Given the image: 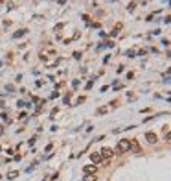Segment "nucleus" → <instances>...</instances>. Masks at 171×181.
<instances>
[{
  "mask_svg": "<svg viewBox=\"0 0 171 181\" xmlns=\"http://www.w3.org/2000/svg\"><path fill=\"white\" fill-rule=\"evenodd\" d=\"M127 150H131V141H127V139H120V141H118V152L123 153V152H127Z\"/></svg>",
  "mask_w": 171,
  "mask_h": 181,
  "instance_id": "obj_1",
  "label": "nucleus"
},
{
  "mask_svg": "<svg viewBox=\"0 0 171 181\" xmlns=\"http://www.w3.org/2000/svg\"><path fill=\"white\" fill-rule=\"evenodd\" d=\"M145 141H147L149 144H155V142H156V135H155L153 131H149V133H145Z\"/></svg>",
  "mask_w": 171,
  "mask_h": 181,
  "instance_id": "obj_2",
  "label": "nucleus"
},
{
  "mask_svg": "<svg viewBox=\"0 0 171 181\" xmlns=\"http://www.w3.org/2000/svg\"><path fill=\"white\" fill-rule=\"evenodd\" d=\"M100 155H101V159H109V157H112V150L110 148H103L100 152Z\"/></svg>",
  "mask_w": 171,
  "mask_h": 181,
  "instance_id": "obj_3",
  "label": "nucleus"
},
{
  "mask_svg": "<svg viewBox=\"0 0 171 181\" xmlns=\"http://www.w3.org/2000/svg\"><path fill=\"white\" fill-rule=\"evenodd\" d=\"M26 33H28V30H26V28H22V30H17V32L13 33V39H22V37L26 35Z\"/></svg>",
  "mask_w": 171,
  "mask_h": 181,
  "instance_id": "obj_4",
  "label": "nucleus"
},
{
  "mask_svg": "<svg viewBox=\"0 0 171 181\" xmlns=\"http://www.w3.org/2000/svg\"><path fill=\"white\" fill-rule=\"evenodd\" d=\"M90 159H92V163L96 165V163H100L101 161V155H100V152H94V153H90Z\"/></svg>",
  "mask_w": 171,
  "mask_h": 181,
  "instance_id": "obj_5",
  "label": "nucleus"
},
{
  "mask_svg": "<svg viewBox=\"0 0 171 181\" xmlns=\"http://www.w3.org/2000/svg\"><path fill=\"white\" fill-rule=\"evenodd\" d=\"M83 170H85L87 174H96V170H97V168H96V165H87Z\"/></svg>",
  "mask_w": 171,
  "mask_h": 181,
  "instance_id": "obj_6",
  "label": "nucleus"
},
{
  "mask_svg": "<svg viewBox=\"0 0 171 181\" xmlns=\"http://www.w3.org/2000/svg\"><path fill=\"white\" fill-rule=\"evenodd\" d=\"M83 181H96V176H94V174H87V176L83 177Z\"/></svg>",
  "mask_w": 171,
  "mask_h": 181,
  "instance_id": "obj_7",
  "label": "nucleus"
},
{
  "mask_svg": "<svg viewBox=\"0 0 171 181\" xmlns=\"http://www.w3.org/2000/svg\"><path fill=\"white\" fill-rule=\"evenodd\" d=\"M63 28H64V24H63V22H59V24H55V28H54V30H55V32L59 33V32H61Z\"/></svg>",
  "mask_w": 171,
  "mask_h": 181,
  "instance_id": "obj_8",
  "label": "nucleus"
},
{
  "mask_svg": "<svg viewBox=\"0 0 171 181\" xmlns=\"http://www.w3.org/2000/svg\"><path fill=\"white\" fill-rule=\"evenodd\" d=\"M17 176H18V172H13V170H11V172L8 174V179H15Z\"/></svg>",
  "mask_w": 171,
  "mask_h": 181,
  "instance_id": "obj_9",
  "label": "nucleus"
},
{
  "mask_svg": "<svg viewBox=\"0 0 171 181\" xmlns=\"http://www.w3.org/2000/svg\"><path fill=\"white\" fill-rule=\"evenodd\" d=\"M134 9H136V4H134V2H131V4L127 6V11H134Z\"/></svg>",
  "mask_w": 171,
  "mask_h": 181,
  "instance_id": "obj_10",
  "label": "nucleus"
},
{
  "mask_svg": "<svg viewBox=\"0 0 171 181\" xmlns=\"http://www.w3.org/2000/svg\"><path fill=\"white\" fill-rule=\"evenodd\" d=\"M88 26H92V28H101L100 22H88Z\"/></svg>",
  "mask_w": 171,
  "mask_h": 181,
  "instance_id": "obj_11",
  "label": "nucleus"
},
{
  "mask_svg": "<svg viewBox=\"0 0 171 181\" xmlns=\"http://www.w3.org/2000/svg\"><path fill=\"white\" fill-rule=\"evenodd\" d=\"M103 113H107V107H100V109H97V115H103Z\"/></svg>",
  "mask_w": 171,
  "mask_h": 181,
  "instance_id": "obj_12",
  "label": "nucleus"
},
{
  "mask_svg": "<svg viewBox=\"0 0 171 181\" xmlns=\"http://www.w3.org/2000/svg\"><path fill=\"white\" fill-rule=\"evenodd\" d=\"M6 90H8V93H13L15 87H13V85H6Z\"/></svg>",
  "mask_w": 171,
  "mask_h": 181,
  "instance_id": "obj_13",
  "label": "nucleus"
},
{
  "mask_svg": "<svg viewBox=\"0 0 171 181\" xmlns=\"http://www.w3.org/2000/svg\"><path fill=\"white\" fill-rule=\"evenodd\" d=\"M123 70H125V67H123V65H118V74H121Z\"/></svg>",
  "mask_w": 171,
  "mask_h": 181,
  "instance_id": "obj_14",
  "label": "nucleus"
},
{
  "mask_svg": "<svg viewBox=\"0 0 171 181\" xmlns=\"http://www.w3.org/2000/svg\"><path fill=\"white\" fill-rule=\"evenodd\" d=\"M72 87L77 89V87H79V81H77V80H74V81H72Z\"/></svg>",
  "mask_w": 171,
  "mask_h": 181,
  "instance_id": "obj_15",
  "label": "nucleus"
},
{
  "mask_svg": "<svg viewBox=\"0 0 171 181\" xmlns=\"http://www.w3.org/2000/svg\"><path fill=\"white\" fill-rule=\"evenodd\" d=\"M39 57H41V59H42V61H44V63H46V61H48V56H46V54H41V56H39Z\"/></svg>",
  "mask_w": 171,
  "mask_h": 181,
  "instance_id": "obj_16",
  "label": "nucleus"
},
{
  "mask_svg": "<svg viewBox=\"0 0 171 181\" xmlns=\"http://www.w3.org/2000/svg\"><path fill=\"white\" fill-rule=\"evenodd\" d=\"M164 81H166V83H169V72H166V74H164Z\"/></svg>",
  "mask_w": 171,
  "mask_h": 181,
  "instance_id": "obj_17",
  "label": "nucleus"
},
{
  "mask_svg": "<svg viewBox=\"0 0 171 181\" xmlns=\"http://www.w3.org/2000/svg\"><path fill=\"white\" fill-rule=\"evenodd\" d=\"M4 26H6V28H9V26H11V20H9V19H8V20H4Z\"/></svg>",
  "mask_w": 171,
  "mask_h": 181,
  "instance_id": "obj_18",
  "label": "nucleus"
},
{
  "mask_svg": "<svg viewBox=\"0 0 171 181\" xmlns=\"http://www.w3.org/2000/svg\"><path fill=\"white\" fill-rule=\"evenodd\" d=\"M57 111H59V107H55V109H54V111H52V115H50V117H52V118H54V117H55V115H57Z\"/></svg>",
  "mask_w": 171,
  "mask_h": 181,
  "instance_id": "obj_19",
  "label": "nucleus"
},
{
  "mask_svg": "<svg viewBox=\"0 0 171 181\" xmlns=\"http://www.w3.org/2000/svg\"><path fill=\"white\" fill-rule=\"evenodd\" d=\"M81 17H83V20H85V22H87V26H88V22H90V19H88V17H87V15H81Z\"/></svg>",
  "mask_w": 171,
  "mask_h": 181,
  "instance_id": "obj_20",
  "label": "nucleus"
},
{
  "mask_svg": "<svg viewBox=\"0 0 171 181\" xmlns=\"http://www.w3.org/2000/svg\"><path fill=\"white\" fill-rule=\"evenodd\" d=\"M100 37H101V39H107V37H109V35H107V33H105V32H100Z\"/></svg>",
  "mask_w": 171,
  "mask_h": 181,
  "instance_id": "obj_21",
  "label": "nucleus"
},
{
  "mask_svg": "<svg viewBox=\"0 0 171 181\" xmlns=\"http://www.w3.org/2000/svg\"><path fill=\"white\" fill-rule=\"evenodd\" d=\"M81 57V52H74V59H79Z\"/></svg>",
  "mask_w": 171,
  "mask_h": 181,
  "instance_id": "obj_22",
  "label": "nucleus"
},
{
  "mask_svg": "<svg viewBox=\"0 0 171 181\" xmlns=\"http://www.w3.org/2000/svg\"><path fill=\"white\" fill-rule=\"evenodd\" d=\"M35 85H37V87H42V85H44V81H42V80H37V83H35Z\"/></svg>",
  "mask_w": 171,
  "mask_h": 181,
  "instance_id": "obj_23",
  "label": "nucleus"
},
{
  "mask_svg": "<svg viewBox=\"0 0 171 181\" xmlns=\"http://www.w3.org/2000/svg\"><path fill=\"white\" fill-rule=\"evenodd\" d=\"M63 4H66V0H59V6H63Z\"/></svg>",
  "mask_w": 171,
  "mask_h": 181,
  "instance_id": "obj_24",
  "label": "nucleus"
},
{
  "mask_svg": "<svg viewBox=\"0 0 171 181\" xmlns=\"http://www.w3.org/2000/svg\"><path fill=\"white\" fill-rule=\"evenodd\" d=\"M2 4H4V0H0V6H2Z\"/></svg>",
  "mask_w": 171,
  "mask_h": 181,
  "instance_id": "obj_25",
  "label": "nucleus"
}]
</instances>
